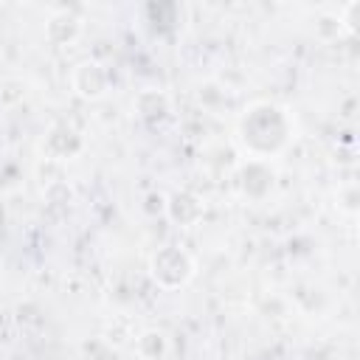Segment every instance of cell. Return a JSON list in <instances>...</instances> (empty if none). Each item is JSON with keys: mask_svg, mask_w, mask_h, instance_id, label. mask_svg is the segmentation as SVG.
Wrapping results in <instances>:
<instances>
[{"mask_svg": "<svg viewBox=\"0 0 360 360\" xmlns=\"http://www.w3.org/2000/svg\"><path fill=\"white\" fill-rule=\"evenodd\" d=\"M194 273V264L191 259L177 250V248H163L160 253H155L152 259V276L160 287L166 290H174V287H183Z\"/></svg>", "mask_w": 360, "mask_h": 360, "instance_id": "6da1fadb", "label": "cell"}, {"mask_svg": "<svg viewBox=\"0 0 360 360\" xmlns=\"http://www.w3.org/2000/svg\"><path fill=\"white\" fill-rule=\"evenodd\" d=\"M70 82H73V90L84 98H98L107 90V73L98 62H79Z\"/></svg>", "mask_w": 360, "mask_h": 360, "instance_id": "7a4b0ae2", "label": "cell"}, {"mask_svg": "<svg viewBox=\"0 0 360 360\" xmlns=\"http://www.w3.org/2000/svg\"><path fill=\"white\" fill-rule=\"evenodd\" d=\"M138 354H141L143 360H163V357L169 354V340H166V335H163V332H155V329L143 332V335L138 338Z\"/></svg>", "mask_w": 360, "mask_h": 360, "instance_id": "3957f363", "label": "cell"}, {"mask_svg": "<svg viewBox=\"0 0 360 360\" xmlns=\"http://www.w3.org/2000/svg\"><path fill=\"white\" fill-rule=\"evenodd\" d=\"M79 34V20L73 17V14H56V17H51L48 20V37L53 39V42H68V39H73Z\"/></svg>", "mask_w": 360, "mask_h": 360, "instance_id": "277c9868", "label": "cell"}, {"mask_svg": "<svg viewBox=\"0 0 360 360\" xmlns=\"http://www.w3.org/2000/svg\"><path fill=\"white\" fill-rule=\"evenodd\" d=\"M135 107H138V112L146 115V118H155V115L160 118V115L169 110V96H166V93H158V90H143V93L138 96Z\"/></svg>", "mask_w": 360, "mask_h": 360, "instance_id": "5b68a950", "label": "cell"}, {"mask_svg": "<svg viewBox=\"0 0 360 360\" xmlns=\"http://www.w3.org/2000/svg\"><path fill=\"white\" fill-rule=\"evenodd\" d=\"M169 211H172V217L177 219V222H183V225H188V222H194L197 217H200V202L194 200V197H188V194H180V197H174L172 202H169Z\"/></svg>", "mask_w": 360, "mask_h": 360, "instance_id": "8992f818", "label": "cell"}]
</instances>
